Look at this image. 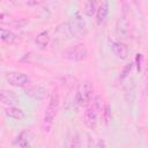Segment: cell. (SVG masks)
<instances>
[{
	"label": "cell",
	"mask_w": 148,
	"mask_h": 148,
	"mask_svg": "<svg viewBox=\"0 0 148 148\" xmlns=\"http://www.w3.org/2000/svg\"><path fill=\"white\" fill-rule=\"evenodd\" d=\"M59 106H60V97L59 94L57 91H53L51 94L49 104L45 109V113L43 117V121H42V128L44 132H50L53 121L57 117V113L59 111Z\"/></svg>",
	"instance_id": "6da1fadb"
},
{
	"label": "cell",
	"mask_w": 148,
	"mask_h": 148,
	"mask_svg": "<svg viewBox=\"0 0 148 148\" xmlns=\"http://www.w3.org/2000/svg\"><path fill=\"white\" fill-rule=\"evenodd\" d=\"M101 111H103V106H102V97L99 95L95 96L92 98V101L88 104L86 111H84V123L89 128H94L97 125L98 121V116L101 113Z\"/></svg>",
	"instance_id": "7a4b0ae2"
},
{
	"label": "cell",
	"mask_w": 148,
	"mask_h": 148,
	"mask_svg": "<svg viewBox=\"0 0 148 148\" xmlns=\"http://www.w3.org/2000/svg\"><path fill=\"white\" fill-rule=\"evenodd\" d=\"M67 28L69 34L75 38H81L87 34V25L80 12H76L74 15H72L67 23Z\"/></svg>",
	"instance_id": "3957f363"
},
{
	"label": "cell",
	"mask_w": 148,
	"mask_h": 148,
	"mask_svg": "<svg viewBox=\"0 0 148 148\" xmlns=\"http://www.w3.org/2000/svg\"><path fill=\"white\" fill-rule=\"evenodd\" d=\"M89 52L87 46L83 43H79L75 45H72L69 47H67L62 53V58L71 60V61H82L84 59H87Z\"/></svg>",
	"instance_id": "277c9868"
},
{
	"label": "cell",
	"mask_w": 148,
	"mask_h": 148,
	"mask_svg": "<svg viewBox=\"0 0 148 148\" xmlns=\"http://www.w3.org/2000/svg\"><path fill=\"white\" fill-rule=\"evenodd\" d=\"M92 92H94V87L92 84L84 80L82 81L77 89H76V94H75V101L80 106H86L91 102L92 98Z\"/></svg>",
	"instance_id": "5b68a950"
},
{
	"label": "cell",
	"mask_w": 148,
	"mask_h": 148,
	"mask_svg": "<svg viewBox=\"0 0 148 148\" xmlns=\"http://www.w3.org/2000/svg\"><path fill=\"white\" fill-rule=\"evenodd\" d=\"M5 77L7 82L14 87H25L30 83V77L21 72H7Z\"/></svg>",
	"instance_id": "8992f818"
},
{
	"label": "cell",
	"mask_w": 148,
	"mask_h": 148,
	"mask_svg": "<svg viewBox=\"0 0 148 148\" xmlns=\"http://www.w3.org/2000/svg\"><path fill=\"white\" fill-rule=\"evenodd\" d=\"M24 92H25V95H28L29 97H31V98H34V99L43 101V99L46 97L47 90H46V88H44L43 86L36 84V86H30V87L25 88Z\"/></svg>",
	"instance_id": "52a82bcc"
},
{
	"label": "cell",
	"mask_w": 148,
	"mask_h": 148,
	"mask_svg": "<svg viewBox=\"0 0 148 148\" xmlns=\"http://www.w3.org/2000/svg\"><path fill=\"white\" fill-rule=\"evenodd\" d=\"M111 50L116 57L119 59H126L128 57V47L125 43L120 40H114L111 43Z\"/></svg>",
	"instance_id": "ba28073f"
},
{
	"label": "cell",
	"mask_w": 148,
	"mask_h": 148,
	"mask_svg": "<svg viewBox=\"0 0 148 148\" xmlns=\"http://www.w3.org/2000/svg\"><path fill=\"white\" fill-rule=\"evenodd\" d=\"M64 148H81V139L80 134L76 131H71L68 132L66 140H65V146Z\"/></svg>",
	"instance_id": "9c48e42d"
},
{
	"label": "cell",
	"mask_w": 148,
	"mask_h": 148,
	"mask_svg": "<svg viewBox=\"0 0 148 148\" xmlns=\"http://www.w3.org/2000/svg\"><path fill=\"white\" fill-rule=\"evenodd\" d=\"M3 112L8 117V118H12V119H16V120H22L24 119L25 117V113L22 109L17 108V106H14V105H9V106H6L3 109Z\"/></svg>",
	"instance_id": "30bf717a"
},
{
	"label": "cell",
	"mask_w": 148,
	"mask_h": 148,
	"mask_svg": "<svg viewBox=\"0 0 148 148\" xmlns=\"http://www.w3.org/2000/svg\"><path fill=\"white\" fill-rule=\"evenodd\" d=\"M108 14H109V2L103 1L97 7V12H96V22H97V24H101L102 22H104Z\"/></svg>",
	"instance_id": "8fae6325"
},
{
	"label": "cell",
	"mask_w": 148,
	"mask_h": 148,
	"mask_svg": "<svg viewBox=\"0 0 148 148\" xmlns=\"http://www.w3.org/2000/svg\"><path fill=\"white\" fill-rule=\"evenodd\" d=\"M0 98H1V102L2 104L9 106V105H13L17 102V97L16 95L10 91V90H1L0 92Z\"/></svg>",
	"instance_id": "7c38bea8"
},
{
	"label": "cell",
	"mask_w": 148,
	"mask_h": 148,
	"mask_svg": "<svg viewBox=\"0 0 148 148\" xmlns=\"http://www.w3.org/2000/svg\"><path fill=\"white\" fill-rule=\"evenodd\" d=\"M50 40H51V37H50L49 31H40V32L37 35V37H36V39H35V43H36V45H37L38 47L45 49V47L49 46Z\"/></svg>",
	"instance_id": "4fadbf2b"
},
{
	"label": "cell",
	"mask_w": 148,
	"mask_h": 148,
	"mask_svg": "<svg viewBox=\"0 0 148 148\" xmlns=\"http://www.w3.org/2000/svg\"><path fill=\"white\" fill-rule=\"evenodd\" d=\"M1 40L7 43V44H13L15 40H16V35L9 30V29H6V28H1Z\"/></svg>",
	"instance_id": "5bb4252c"
},
{
	"label": "cell",
	"mask_w": 148,
	"mask_h": 148,
	"mask_svg": "<svg viewBox=\"0 0 148 148\" xmlns=\"http://www.w3.org/2000/svg\"><path fill=\"white\" fill-rule=\"evenodd\" d=\"M96 12H97V5H96L95 1H86L84 2V5H83V13L87 16L91 17L92 15L96 14Z\"/></svg>",
	"instance_id": "9a60e30c"
},
{
	"label": "cell",
	"mask_w": 148,
	"mask_h": 148,
	"mask_svg": "<svg viewBox=\"0 0 148 148\" xmlns=\"http://www.w3.org/2000/svg\"><path fill=\"white\" fill-rule=\"evenodd\" d=\"M16 143L20 148H31L30 146V142L28 140V138L25 136V132H22L21 134L17 135L16 138Z\"/></svg>",
	"instance_id": "2e32d148"
},
{
	"label": "cell",
	"mask_w": 148,
	"mask_h": 148,
	"mask_svg": "<svg viewBox=\"0 0 148 148\" xmlns=\"http://www.w3.org/2000/svg\"><path fill=\"white\" fill-rule=\"evenodd\" d=\"M102 113H103V118H104L105 124H108L109 120L111 119V111H110V105H109V104H105V106H104Z\"/></svg>",
	"instance_id": "e0dca14e"
},
{
	"label": "cell",
	"mask_w": 148,
	"mask_h": 148,
	"mask_svg": "<svg viewBox=\"0 0 148 148\" xmlns=\"http://www.w3.org/2000/svg\"><path fill=\"white\" fill-rule=\"evenodd\" d=\"M132 66H133V64H127V65L124 67L123 72L120 73V80H121V81L125 80V79L128 76V74H130L131 71H132Z\"/></svg>",
	"instance_id": "ac0fdd59"
},
{
	"label": "cell",
	"mask_w": 148,
	"mask_h": 148,
	"mask_svg": "<svg viewBox=\"0 0 148 148\" xmlns=\"http://www.w3.org/2000/svg\"><path fill=\"white\" fill-rule=\"evenodd\" d=\"M142 60H143V57H142V54H141V53H136V56H135V64H136V68H138V71H139V72L141 71Z\"/></svg>",
	"instance_id": "d6986e66"
},
{
	"label": "cell",
	"mask_w": 148,
	"mask_h": 148,
	"mask_svg": "<svg viewBox=\"0 0 148 148\" xmlns=\"http://www.w3.org/2000/svg\"><path fill=\"white\" fill-rule=\"evenodd\" d=\"M39 3H42V1H39V0H28V1H25V5H28V6H36V5H39Z\"/></svg>",
	"instance_id": "ffe728a7"
},
{
	"label": "cell",
	"mask_w": 148,
	"mask_h": 148,
	"mask_svg": "<svg viewBox=\"0 0 148 148\" xmlns=\"http://www.w3.org/2000/svg\"><path fill=\"white\" fill-rule=\"evenodd\" d=\"M96 148H106L105 142H104L102 139H99V140L97 141V143H96Z\"/></svg>",
	"instance_id": "44dd1931"
},
{
	"label": "cell",
	"mask_w": 148,
	"mask_h": 148,
	"mask_svg": "<svg viewBox=\"0 0 148 148\" xmlns=\"http://www.w3.org/2000/svg\"><path fill=\"white\" fill-rule=\"evenodd\" d=\"M146 89L148 91V66H147V73H146Z\"/></svg>",
	"instance_id": "7402d4cb"
}]
</instances>
